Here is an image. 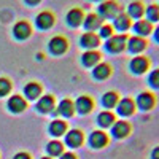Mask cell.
<instances>
[{
  "label": "cell",
  "instance_id": "cell-36",
  "mask_svg": "<svg viewBox=\"0 0 159 159\" xmlns=\"http://www.w3.org/2000/svg\"><path fill=\"white\" fill-rule=\"evenodd\" d=\"M15 159H30V157H29V154H25V153H19V154L15 156Z\"/></svg>",
  "mask_w": 159,
  "mask_h": 159
},
{
  "label": "cell",
  "instance_id": "cell-4",
  "mask_svg": "<svg viewBox=\"0 0 159 159\" xmlns=\"http://www.w3.org/2000/svg\"><path fill=\"white\" fill-rule=\"evenodd\" d=\"M156 105V97L151 92H140L135 99V107L140 108L142 111H150Z\"/></svg>",
  "mask_w": 159,
  "mask_h": 159
},
{
  "label": "cell",
  "instance_id": "cell-37",
  "mask_svg": "<svg viewBox=\"0 0 159 159\" xmlns=\"http://www.w3.org/2000/svg\"><path fill=\"white\" fill-rule=\"evenodd\" d=\"M61 159H75V156H73L72 153H65V154L61 156Z\"/></svg>",
  "mask_w": 159,
  "mask_h": 159
},
{
  "label": "cell",
  "instance_id": "cell-16",
  "mask_svg": "<svg viewBox=\"0 0 159 159\" xmlns=\"http://www.w3.org/2000/svg\"><path fill=\"white\" fill-rule=\"evenodd\" d=\"M83 19H84V16H83V11L80 8H72L67 13V22L72 27H78V25L83 22Z\"/></svg>",
  "mask_w": 159,
  "mask_h": 159
},
{
  "label": "cell",
  "instance_id": "cell-19",
  "mask_svg": "<svg viewBox=\"0 0 159 159\" xmlns=\"http://www.w3.org/2000/svg\"><path fill=\"white\" fill-rule=\"evenodd\" d=\"M145 16L147 19L153 24V22H159V5L157 3H151L145 8Z\"/></svg>",
  "mask_w": 159,
  "mask_h": 159
},
{
  "label": "cell",
  "instance_id": "cell-22",
  "mask_svg": "<svg viewBox=\"0 0 159 159\" xmlns=\"http://www.w3.org/2000/svg\"><path fill=\"white\" fill-rule=\"evenodd\" d=\"M83 65H86V67H92V65H96L100 59V54L96 51H88L83 54Z\"/></svg>",
  "mask_w": 159,
  "mask_h": 159
},
{
  "label": "cell",
  "instance_id": "cell-39",
  "mask_svg": "<svg viewBox=\"0 0 159 159\" xmlns=\"http://www.w3.org/2000/svg\"><path fill=\"white\" fill-rule=\"evenodd\" d=\"M92 2H100L102 3V2H105V0H92Z\"/></svg>",
  "mask_w": 159,
  "mask_h": 159
},
{
  "label": "cell",
  "instance_id": "cell-35",
  "mask_svg": "<svg viewBox=\"0 0 159 159\" xmlns=\"http://www.w3.org/2000/svg\"><path fill=\"white\" fill-rule=\"evenodd\" d=\"M153 38H154V42L159 45V25L153 29Z\"/></svg>",
  "mask_w": 159,
  "mask_h": 159
},
{
  "label": "cell",
  "instance_id": "cell-27",
  "mask_svg": "<svg viewBox=\"0 0 159 159\" xmlns=\"http://www.w3.org/2000/svg\"><path fill=\"white\" fill-rule=\"evenodd\" d=\"M57 113H61V115H64V116H72V113H73V103L70 102V100H62L61 103H59V108H57Z\"/></svg>",
  "mask_w": 159,
  "mask_h": 159
},
{
  "label": "cell",
  "instance_id": "cell-20",
  "mask_svg": "<svg viewBox=\"0 0 159 159\" xmlns=\"http://www.w3.org/2000/svg\"><path fill=\"white\" fill-rule=\"evenodd\" d=\"M8 108H10L11 111H15V113H19V111H22V110L25 108V102H24L21 97H18V96H13V97L8 100Z\"/></svg>",
  "mask_w": 159,
  "mask_h": 159
},
{
  "label": "cell",
  "instance_id": "cell-40",
  "mask_svg": "<svg viewBox=\"0 0 159 159\" xmlns=\"http://www.w3.org/2000/svg\"><path fill=\"white\" fill-rule=\"evenodd\" d=\"M43 159H48V157H43Z\"/></svg>",
  "mask_w": 159,
  "mask_h": 159
},
{
  "label": "cell",
  "instance_id": "cell-14",
  "mask_svg": "<svg viewBox=\"0 0 159 159\" xmlns=\"http://www.w3.org/2000/svg\"><path fill=\"white\" fill-rule=\"evenodd\" d=\"M102 25V18L99 15H96V13H91V15H88L84 18V29L88 32H94L97 30L99 27Z\"/></svg>",
  "mask_w": 159,
  "mask_h": 159
},
{
  "label": "cell",
  "instance_id": "cell-21",
  "mask_svg": "<svg viewBox=\"0 0 159 159\" xmlns=\"http://www.w3.org/2000/svg\"><path fill=\"white\" fill-rule=\"evenodd\" d=\"M97 123H99V126H102V127H110V126H113V123H115V115L110 113V111H102V113L97 116Z\"/></svg>",
  "mask_w": 159,
  "mask_h": 159
},
{
  "label": "cell",
  "instance_id": "cell-6",
  "mask_svg": "<svg viewBox=\"0 0 159 159\" xmlns=\"http://www.w3.org/2000/svg\"><path fill=\"white\" fill-rule=\"evenodd\" d=\"M132 29H134V34L139 35V37H143L147 38L148 35L153 34V24L148 21V19H137L135 24H132Z\"/></svg>",
  "mask_w": 159,
  "mask_h": 159
},
{
  "label": "cell",
  "instance_id": "cell-9",
  "mask_svg": "<svg viewBox=\"0 0 159 159\" xmlns=\"http://www.w3.org/2000/svg\"><path fill=\"white\" fill-rule=\"evenodd\" d=\"M118 113L121 115V116H130V115H134L135 111V102L129 99V97H124L121 100H118Z\"/></svg>",
  "mask_w": 159,
  "mask_h": 159
},
{
  "label": "cell",
  "instance_id": "cell-2",
  "mask_svg": "<svg viewBox=\"0 0 159 159\" xmlns=\"http://www.w3.org/2000/svg\"><path fill=\"white\" fill-rule=\"evenodd\" d=\"M127 35L124 34H119V35H111L107 43H105V48H107L108 52H113V54H116V52H121L123 49H126V45H127Z\"/></svg>",
  "mask_w": 159,
  "mask_h": 159
},
{
  "label": "cell",
  "instance_id": "cell-32",
  "mask_svg": "<svg viewBox=\"0 0 159 159\" xmlns=\"http://www.w3.org/2000/svg\"><path fill=\"white\" fill-rule=\"evenodd\" d=\"M46 151H48L51 156H57V154L62 153V145H61L59 142H51V143L48 145Z\"/></svg>",
  "mask_w": 159,
  "mask_h": 159
},
{
  "label": "cell",
  "instance_id": "cell-28",
  "mask_svg": "<svg viewBox=\"0 0 159 159\" xmlns=\"http://www.w3.org/2000/svg\"><path fill=\"white\" fill-rule=\"evenodd\" d=\"M24 92L29 99H37V96L40 94V86L35 84V83H30V84H27L24 88Z\"/></svg>",
  "mask_w": 159,
  "mask_h": 159
},
{
  "label": "cell",
  "instance_id": "cell-29",
  "mask_svg": "<svg viewBox=\"0 0 159 159\" xmlns=\"http://www.w3.org/2000/svg\"><path fill=\"white\" fill-rule=\"evenodd\" d=\"M65 130V123L62 121H52V124L49 126V132L52 135H62Z\"/></svg>",
  "mask_w": 159,
  "mask_h": 159
},
{
  "label": "cell",
  "instance_id": "cell-8",
  "mask_svg": "<svg viewBox=\"0 0 159 159\" xmlns=\"http://www.w3.org/2000/svg\"><path fill=\"white\" fill-rule=\"evenodd\" d=\"M132 27V19L127 16V13H119L118 16L113 18V29L119 30V32H126Z\"/></svg>",
  "mask_w": 159,
  "mask_h": 159
},
{
  "label": "cell",
  "instance_id": "cell-13",
  "mask_svg": "<svg viewBox=\"0 0 159 159\" xmlns=\"http://www.w3.org/2000/svg\"><path fill=\"white\" fill-rule=\"evenodd\" d=\"M35 22H37V27L45 30V29H49L51 25L54 24V16H52L49 11H43V13H40V15L37 16Z\"/></svg>",
  "mask_w": 159,
  "mask_h": 159
},
{
  "label": "cell",
  "instance_id": "cell-12",
  "mask_svg": "<svg viewBox=\"0 0 159 159\" xmlns=\"http://www.w3.org/2000/svg\"><path fill=\"white\" fill-rule=\"evenodd\" d=\"M65 49H67V40L64 37H54L49 42V51L52 54H62Z\"/></svg>",
  "mask_w": 159,
  "mask_h": 159
},
{
  "label": "cell",
  "instance_id": "cell-26",
  "mask_svg": "<svg viewBox=\"0 0 159 159\" xmlns=\"http://www.w3.org/2000/svg\"><path fill=\"white\" fill-rule=\"evenodd\" d=\"M92 108V100L89 99V97H80L78 100H76V110L80 111V113H88L89 110Z\"/></svg>",
  "mask_w": 159,
  "mask_h": 159
},
{
  "label": "cell",
  "instance_id": "cell-34",
  "mask_svg": "<svg viewBox=\"0 0 159 159\" xmlns=\"http://www.w3.org/2000/svg\"><path fill=\"white\" fill-rule=\"evenodd\" d=\"M150 157H151V159H159V147H154V148H153Z\"/></svg>",
  "mask_w": 159,
  "mask_h": 159
},
{
  "label": "cell",
  "instance_id": "cell-11",
  "mask_svg": "<svg viewBox=\"0 0 159 159\" xmlns=\"http://www.w3.org/2000/svg\"><path fill=\"white\" fill-rule=\"evenodd\" d=\"M13 35H15L18 40H25L30 35V25L25 21H19L15 27H13Z\"/></svg>",
  "mask_w": 159,
  "mask_h": 159
},
{
  "label": "cell",
  "instance_id": "cell-17",
  "mask_svg": "<svg viewBox=\"0 0 159 159\" xmlns=\"http://www.w3.org/2000/svg\"><path fill=\"white\" fill-rule=\"evenodd\" d=\"M81 46L89 48V49L99 46V35H96L94 32H86L81 37Z\"/></svg>",
  "mask_w": 159,
  "mask_h": 159
},
{
  "label": "cell",
  "instance_id": "cell-15",
  "mask_svg": "<svg viewBox=\"0 0 159 159\" xmlns=\"http://www.w3.org/2000/svg\"><path fill=\"white\" fill-rule=\"evenodd\" d=\"M107 142H108L107 135H105L103 132H100V130L92 132L91 137H89V145H91L92 148H102V147L107 145Z\"/></svg>",
  "mask_w": 159,
  "mask_h": 159
},
{
  "label": "cell",
  "instance_id": "cell-33",
  "mask_svg": "<svg viewBox=\"0 0 159 159\" xmlns=\"http://www.w3.org/2000/svg\"><path fill=\"white\" fill-rule=\"evenodd\" d=\"M10 92V83L7 80H0V96H5Z\"/></svg>",
  "mask_w": 159,
  "mask_h": 159
},
{
  "label": "cell",
  "instance_id": "cell-41",
  "mask_svg": "<svg viewBox=\"0 0 159 159\" xmlns=\"http://www.w3.org/2000/svg\"><path fill=\"white\" fill-rule=\"evenodd\" d=\"M157 5H159V3H157Z\"/></svg>",
  "mask_w": 159,
  "mask_h": 159
},
{
  "label": "cell",
  "instance_id": "cell-31",
  "mask_svg": "<svg viewBox=\"0 0 159 159\" xmlns=\"http://www.w3.org/2000/svg\"><path fill=\"white\" fill-rule=\"evenodd\" d=\"M113 35V25H110V24H102L100 27H99V37L100 38H110Z\"/></svg>",
  "mask_w": 159,
  "mask_h": 159
},
{
  "label": "cell",
  "instance_id": "cell-1",
  "mask_svg": "<svg viewBox=\"0 0 159 159\" xmlns=\"http://www.w3.org/2000/svg\"><path fill=\"white\" fill-rule=\"evenodd\" d=\"M121 13V7L115 0H105L99 5V16L105 18V19H113L115 16H118Z\"/></svg>",
  "mask_w": 159,
  "mask_h": 159
},
{
  "label": "cell",
  "instance_id": "cell-24",
  "mask_svg": "<svg viewBox=\"0 0 159 159\" xmlns=\"http://www.w3.org/2000/svg\"><path fill=\"white\" fill-rule=\"evenodd\" d=\"M65 142H67L69 147H78L80 143L83 142V135L80 130H72L67 134V139H65Z\"/></svg>",
  "mask_w": 159,
  "mask_h": 159
},
{
  "label": "cell",
  "instance_id": "cell-23",
  "mask_svg": "<svg viewBox=\"0 0 159 159\" xmlns=\"http://www.w3.org/2000/svg\"><path fill=\"white\" fill-rule=\"evenodd\" d=\"M52 107H54V100H52V97H49V96L42 97V99H40V102L37 103V108H38L40 111H43V113L51 111Z\"/></svg>",
  "mask_w": 159,
  "mask_h": 159
},
{
  "label": "cell",
  "instance_id": "cell-10",
  "mask_svg": "<svg viewBox=\"0 0 159 159\" xmlns=\"http://www.w3.org/2000/svg\"><path fill=\"white\" fill-rule=\"evenodd\" d=\"M130 134V126L126 121H116L111 126V135L115 139H124Z\"/></svg>",
  "mask_w": 159,
  "mask_h": 159
},
{
  "label": "cell",
  "instance_id": "cell-5",
  "mask_svg": "<svg viewBox=\"0 0 159 159\" xmlns=\"http://www.w3.org/2000/svg\"><path fill=\"white\" fill-rule=\"evenodd\" d=\"M148 46V42H147V38H143V37H139V35H134V37H129L127 38V51L132 52V54H139V52L145 51Z\"/></svg>",
  "mask_w": 159,
  "mask_h": 159
},
{
  "label": "cell",
  "instance_id": "cell-30",
  "mask_svg": "<svg viewBox=\"0 0 159 159\" xmlns=\"http://www.w3.org/2000/svg\"><path fill=\"white\" fill-rule=\"evenodd\" d=\"M148 84L153 89H159V69H154L148 75Z\"/></svg>",
  "mask_w": 159,
  "mask_h": 159
},
{
  "label": "cell",
  "instance_id": "cell-3",
  "mask_svg": "<svg viewBox=\"0 0 159 159\" xmlns=\"http://www.w3.org/2000/svg\"><path fill=\"white\" fill-rule=\"evenodd\" d=\"M129 69L134 75H143L150 69V59L147 56H135L129 62Z\"/></svg>",
  "mask_w": 159,
  "mask_h": 159
},
{
  "label": "cell",
  "instance_id": "cell-25",
  "mask_svg": "<svg viewBox=\"0 0 159 159\" xmlns=\"http://www.w3.org/2000/svg\"><path fill=\"white\" fill-rule=\"evenodd\" d=\"M118 94L116 92H113V91H110V92H107V94H103V97H102V105L105 108H111V107H115V105L118 103Z\"/></svg>",
  "mask_w": 159,
  "mask_h": 159
},
{
  "label": "cell",
  "instance_id": "cell-38",
  "mask_svg": "<svg viewBox=\"0 0 159 159\" xmlns=\"http://www.w3.org/2000/svg\"><path fill=\"white\" fill-rule=\"evenodd\" d=\"M38 2H42V0H25V3H29V5H37Z\"/></svg>",
  "mask_w": 159,
  "mask_h": 159
},
{
  "label": "cell",
  "instance_id": "cell-18",
  "mask_svg": "<svg viewBox=\"0 0 159 159\" xmlns=\"http://www.w3.org/2000/svg\"><path fill=\"white\" fill-rule=\"evenodd\" d=\"M111 73V69H110V65L108 64H99L97 67L92 70V75H94L96 80H105V78H108Z\"/></svg>",
  "mask_w": 159,
  "mask_h": 159
},
{
  "label": "cell",
  "instance_id": "cell-7",
  "mask_svg": "<svg viewBox=\"0 0 159 159\" xmlns=\"http://www.w3.org/2000/svg\"><path fill=\"white\" fill-rule=\"evenodd\" d=\"M145 8H147V5L142 0H134L127 7V16L130 19H142L145 16Z\"/></svg>",
  "mask_w": 159,
  "mask_h": 159
}]
</instances>
